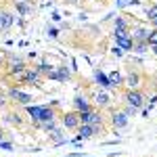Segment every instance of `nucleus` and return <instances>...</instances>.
<instances>
[{
	"label": "nucleus",
	"mask_w": 157,
	"mask_h": 157,
	"mask_svg": "<svg viewBox=\"0 0 157 157\" xmlns=\"http://www.w3.org/2000/svg\"><path fill=\"white\" fill-rule=\"evenodd\" d=\"M90 109H94L92 105H90V101L86 97H82V94H78V97L73 98V111H90Z\"/></svg>",
	"instance_id": "9b49d317"
},
{
	"label": "nucleus",
	"mask_w": 157,
	"mask_h": 157,
	"mask_svg": "<svg viewBox=\"0 0 157 157\" xmlns=\"http://www.w3.org/2000/svg\"><path fill=\"white\" fill-rule=\"evenodd\" d=\"M0 151H13V143L11 140H0Z\"/></svg>",
	"instance_id": "bb28decb"
},
{
	"label": "nucleus",
	"mask_w": 157,
	"mask_h": 157,
	"mask_svg": "<svg viewBox=\"0 0 157 157\" xmlns=\"http://www.w3.org/2000/svg\"><path fill=\"white\" fill-rule=\"evenodd\" d=\"M36 69L40 73H42V75H44V78H46V75H48L50 71H52V69H55V67H50L48 63H40V65H36Z\"/></svg>",
	"instance_id": "b1692460"
},
{
	"label": "nucleus",
	"mask_w": 157,
	"mask_h": 157,
	"mask_svg": "<svg viewBox=\"0 0 157 157\" xmlns=\"http://www.w3.org/2000/svg\"><path fill=\"white\" fill-rule=\"evenodd\" d=\"M38 128H42L44 132H52V130H57L59 128V124H57V120H50V121H42V124H36Z\"/></svg>",
	"instance_id": "6ab92c4d"
},
{
	"label": "nucleus",
	"mask_w": 157,
	"mask_h": 157,
	"mask_svg": "<svg viewBox=\"0 0 157 157\" xmlns=\"http://www.w3.org/2000/svg\"><path fill=\"white\" fill-rule=\"evenodd\" d=\"M147 42H149V46H155L157 44V29L151 27V32H149V38H147Z\"/></svg>",
	"instance_id": "393cba45"
},
{
	"label": "nucleus",
	"mask_w": 157,
	"mask_h": 157,
	"mask_svg": "<svg viewBox=\"0 0 157 157\" xmlns=\"http://www.w3.org/2000/svg\"><path fill=\"white\" fill-rule=\"evenodd\" d=\"M155 17H157V4H153V6H149V11H147V19L153 21Z\"/></svg>",
	"instance_id": "a878e982"
},
{
	"label": "nucleus",
	"mask_w": 157,
	"mask_h": 157,
	"mask_svg": "<svg viewBox=\"0 0 157 157\" xmlns=\"http://www.w3.org/2000/svg\"><path fill=\"white\" fill-rule=\"evenodd\" d=\"M15 82H21V84H42V80H44V75L38 71L36 67H27L25 71H21L19 75H15L13 78Z\"/></svg>",
	"instance_id": "f03ea898"
},
{
	"label": "nucleus",
	"mask_w": 157,
	"mask_h": 157,
	"mask_svg": "<svg viewBox=\"0 0 157 157\" xmlns=\"http://www.w3.org/2000/svg\"><path fill=\"white\" fill-rule=\"evenodd\" d=\"M113 40H115V46H120L124 52L126 50H132V46H134V40L130 38V34L128 36H113Z\"/></svg>",
	"instance_id": "f8f14e48"
},
{
	"label": "nucleus",
	"mask_w": 157,
	"mask_h": 157,
	"mask_svg": "<svg viewBox=\"0 0 157 157\" xmlns=\"http://www.w3.org/2000/svg\"><path fill=\"white\" fill-rule=\"evenodd\" d=\"M94 82L98 84V88H105V90H109V88H111L109 75H107V73H103L101 69H94Z\"/></svg>",
	"instance_id": "ddd939ff"
},
{
	"label": "nucleus",
	"mask_w": 157,
	"mask_h": 157,
	"mask_svg": "<svg viewBox=\"0 0 157 157\" xmlns=\"http://www.w3.org/2000/svg\"><path fill=\"white\" fill-rule=\"evenodd\" d=\"M63 128L65 130H78V126H80V115H78V111H67V113H63Z\"/></svg>",
	"instance_id": "423d86ee"
},
{
	"label": "nucleus",
	"mask_w": 157,
	"mask_h": 157,
	"mask_svg": "<svg viewBox=\"0 0 157 157\" xmlns=\"http://www.w3.org/2000/svg\"><path fill=\"white\" fill-rule=\"evenodd\" d=\"M0 67H2V57H0Z\"/></svg>",
	"instance_id": "c9c22d12"
},
{
	"label": "nucleus",
	"mask_w": 157,
	"mask_h": 157,
	"mask_svg": "<svg viewBox=\"0 0 157 157\" xmlns=\"http://www.w3.org/2000/svg\"><path fill=\"white\" fill-rule=\"evenodd\" d=\"M55 69H57V80H59V82H67V80L71 78V71H69L65 65H61V67H55Z\"/></svg>",
	"instance_id": "a211bd4d"
},
{
	"label": "nucleus",
	"mask_w": 157,
	"mask_h": 157,
	"mask_svg": "<svg viewBox=\"0 0 157 157\" xmlns=\"http://www.w3.org/2000/svg\"><path fill=\"white\" fill-rule=\"evenodd\" d=\"M9 98L11 101H15V103H19V105H23V107H27V105H32V94H27V92H23V90H19L17 86H11L9 88Z\"/></svg>",
	"instance_id": "20e7f679"
},
{
	"label": "nucleus",
	"mask_w": 157,
	"mask_h": 157,
	"mask_svg": "<svg viewBox=\"0 0 157 157\" xmlns=\"http://www.w3.org/2000/svg\"><path fill=\"white\" fill-rule=\"evenodd\" d=\"M21 2H29V0H21Z\"/></svg>",
	"instance_id": "e433bc0d"
},
{
	"label": "nucleus",
	"mask_w": 157,
	"mask_h": 157,
	"mask_svg": "<svg viewBox=\"0 0 157 157\" xmlns=\"http://www.w3.org/2000/svg\"><path fill=\"white\" fill-rule=\"evenodd\" d=\"M115 29H130V23H128V19L124 15L115 17Z\"/></svg>",
	"instance_id": "4be33fe9"
},
{
	"label": "nucleus",
	"mask_w": 157,
	"mask_h": 157,
	"mask_svg": "<svg viewBox=\"0 0 157 157\" xmlns=\"http://www.w3.org/2000/svg\"><path fill=\"white\" fill-rule=\"evenodd\" d=\"M149 27H145V25H134V27H130V38H132L134 42H147V38H149Z\"/></svg>",
	"instance_id": "6e6552de"
},
{
	"label": "nucleus",
	"mask_w": 157,
	"mask_h": 157,
	"mask_svg": "<svg viewBox=\"0 0 157 157\" xmlns=\"http://www.w3.org/2000/svg\"><path fill=\"white\" fill-rule=\"evenodd\" d=\"M132 50L138 52V55H143V52H147V50H151V46H149V42H134Z\"/></svg>",
	"instance_id": "5701e85b"
},
{
	"label": "nucleus",
	"mask_w": 157,
	"mask_h": 157,
	"mask_svg": "<svg viewBox=\"0 0 157 157\" xmlns=\"http://www.w3.org/2000/svg\"><path fill=\"white\" fill-rule=\"evenodd\" d=\"M124 113H126L128 117H132V115H136V113H138V109H134V107H130V105H126V107H124Z\"/></svg>",
	"instance_id": "cd10ccee"
},
{
	"label": "nucleus",
	"mask_w": 157,
	"mask_h": 157,
	"mask_svg": "<svg viewBox=\"0 0 157 157\" xmlns=\"http://www.w3.org/2000/svg\"><path fill=\"white\" fill-rule=\"evenodd\" d=\"M27 113H29V117H32V121L36 124L38 121V115H40V111H42V105H27Z\"/></svg>",
	"instance_id": "aec40b11"
},
{
	"label": "nucleus",
	"mask_w": 157,
	"mask_h": 157,
	"mask_svg": "<svg viewBox=\"0 0 157 157\" xmlns=\"http://www.w3.org/2000/svg\"><path fill=\"white\" fill-rule=\"evenodd\" d=\"M50 120H57V113H55V109L50 107V105H42V111H40V115H38V121H36V124L50 121ZM36 124H34V126H36Z\"/></svg>",
	"instance_id": "9d476101"
},
{
	"label": "nucleus",
	"mask_w": 157,
	"mask_h": 157,
	"mask_svg": "<svg viewBox=\"0 0 157 157\" xmlns=\"http://www.w3.org/2000/svg\"><path fill=\"white\" fill-rule=\"evenodd\" d=\"M25 69H27V65H25L23 59H15V57L11 59V65H9V75H11V78L19 75V73L25 71Z\"/></svg>",
	"instance_id": "1a4fd4ad"
},
{
	"label": "nucleus",
	"mask_w": 157,
	"mask_h": 157,
	"mask_svg": "<svg viewBox=\"0 0 157 157\" xmlns=\"http://www.w3.org/2000/svg\"><path fill=\"white\" fill-rule=\"evenodd\" d=\"M0 140H4V132L2 130H0Z\"/></svg>",
	"instance_id": "f704fd0d"
},
{
	"label": "nucleus",
	"mask_w": 157,
	"mask_h": 157,
	"mask_svg": "<svg viewBox=\"0 0 157 157\" xmlns=\"http://www.w3.org/2000/svg\"><path fill=\"white\" fill-rule=\"evenodd\" d=\"M111 52H113L115 57H121V55H124V50H121L120 46H113V48H111Z\"/></svg>",
	"instance_id": "7c9ffc66"
},
{
	"label": "nucleus",
	"mask_w": 157,
	"mask_h": 157,
	"mask_svg": "<svg viewBox=\"0 0 157 157\" xmlns=\"http://www.w3.org/2000/svg\"><path fill=\"white\" fill-rule=\"evenodd\" d=\"M75 132H78V136L73 138V143H80V140H90V138H94V130H92V126H90V124H80Z\"/></svg>",
	"instance_id": "0eeeda50"
},
{
	"label": "nucleus",
	"mask_w": 157,
	"mask_h": 157,
	"mask_svg": "<svg viewBox=\"0 0 157 157\" xmlns=\"http://www.w3.org/2000/svg\"><path fill=\"white\" fill-rule=\"evenodd\" d=\"M15 11L19 13L21 17H25L29 13V2H21V0H15Z\"/></svg>",
	"instance_id": "412c9836"
},
{
	"label": "nucleus",
	"mask_w": 157,
	"mask_h": 157,
	"mask_svg": "<svg viewBox=\"0 0 157 157\" xmlns=\"http://www.w3.org/2000/svg\"><path fill=\"white\" fill-rule=\"evenodd\" d=\"M151 50H153V55L157 57V44H155V46H151Z\"/></svg>",
	"instance_id": "473e14b6"
},
{
	"label": "nucleus",
	"mask_w": 157,
	"mask_h": 157,
	"mask_svg": "<svg viewBox=\"0 0 157 157\" xmlns=\"http://www.w3.org/2000/svg\"><path fill=\"white\" fill-rule=\"evenodd\" d=\"M0 32H2V11H0Z\"/></svg>",
	"instance_id": "72a5a7b5"
},
{
	"label": "nucleus",
	"mask_w": 157,
	"mask_h": 157,
	"mask_svg": "<svg viewBox=\"0 0 157 157\" xmlns=\"http://www.w3.org/2000/svg\"><path fill=\"white\" fill-rule=\"evenodd\" d=\"M48 36L50 38H57V36H59V29H57V27H48Z\"/></svg>",
	"instance_id": "c756f323"
},
{
	"label": "nucleus",
	"mask_w": 157,
	"mask_h": 157,
	"mask_svg": "<svg viewBox=\"0 0 157 157\" xmlns=\"http://www.w3.org/2000/svg\"><path fill=\"white\" fill-rule=\"evenodd\" d=\"M50 140H52V145H63V143H67V136H63V130L57 128L50 132Z\"/></svg>",
	"instance_id": "f3484780"
},
{
	"label": "nucleus",
	"mask_w": 157,
	"mask_h": 157,
	"mask_svg": "<svg viewBox=\"0 0 157 157\" xmlns=\"http://www.w3.org/2000/svg\"><path fill=\"white\" fill-rule=\"evenodd\" d=\"M124 84L128 86V88H140V73L130 71L126 78H124Z\"/></svg>",
	"instance_id": "4468645a"
},
{
	"label": "nucleus",
	"mask_w": 157,
	"mask_h": 157,
	"mask_svg": "<svg viewBox=\"0 0 157 157\" xmlns=\"http://www.w3.org/2000/svg\"><path fill=\"white\" fill-rule=\"evenodd\" d=\"M149 23H151V27H153V29H157V17L153 19V21H149Z\"/></svg>",
	"instance_id": "2f4dec72"
},
{
	"label": "nucleus",
	"mask_w": 157,
	"mask_h": 157,
	"mask_svg": "<svg viewBox=\"0 0 157 157\" xmlns=\"http://www.w3.org/2000/svg\"><path fill=\"white\" fill-rule=\"evenodd\" d=\"M92 103L97 105V109H109L111 107V94H109L105 88H101V90H97L92 94Z\"/></svg>",
	"instance_id": "39448f33"
},
{
	"label": "nucleus",
	"mask_w": 157,
	"mask_h": 157,
	"mask_svg": "<svg viewBox=\"0 0 157 157\" xmlns=\"http://www.w3.org/2000/svg\"><path fill=\"white\" fill-rule=\"evenodd\" d=\"M109 121H111V128H113V130H121V128L128 126L130 117H128L124 111H120V109H111V113H109Z\"/></svg>",
	"instance_id": "7ed1b4c3"
},
{
	"label": "nucleus",
	"mask_w": 157,
	"mask_h": 157,
	"mask_svg": "<svg viewBox=\"0 0 157 157\" xmlns=\"http://www.w3.org/2000/svg\"><path fill=\"white\" fill-rule=\"evenodd\" d=\"M124 103L140 111L145 107V94L140 92V88H126L124 90Z\"/></svg>",
	"instance_id": "f257e3e1"
},
{
	"label": "nucleus",
	"mask_w": 157,
	"mask_h": 157,
	"mask_svg": "<svg viewBox=\"0 0 157 157\" xmlns=\"http://www.w3.org/2000/svg\"><path fill=\"white\" fill-rule=\"evenodd\" d=\"M109 82H111V88H121L124 86V75L120 71H111L109 73Z\"/></svg>",
	"instance_id": "dca6fc26"
},
{
	"label": "nucleus",
	"mask_w": 157,
	"mask_h": 157,
	"mask_svg": "<svg viewBox=\"0 0 157 157\" xmlns=\"http://www.w3.org/2000/svg\"><path fill=\"white\" fill-rule=\"evenodd\" d=\"M15 23V15L9 11H2V32H9Z\"/></svg>",
	"instance_id": "2eb2a0df"
},
{
	"label": "nucleus",
	"mask_w": 157,
	"mask_h": 157,
	"mask_svg": "<svg viewBox=\"0 0 157 157\" xmlns=\"http://www.w3.org/2000/svg\"><path fill=\"white\" fill-rule=\"evenodd\" d=\"M9 121L19 126V124H21V115H19V113H11V115H9Z\"/></svg>",
	"instance_id": "c85d7f7f"
}]
</instances>
